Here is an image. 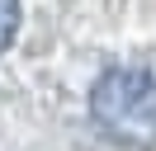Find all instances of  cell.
Returning a JSON list of instances; mask_svg holds the SVG:
<instances>
[{"mask_svg":"<svg viewBox=\"0 0 156 151\" xmlns=\"http://www.w3.org/2000/svg\"><path fill=\"white\" fill-rule=\"evenodd\" d=\"M90 123L118 146L156 142V76L147 66H109L90 85Z\"/></svg>","mask_w":156,"mask_h":151,"instance_id":"6da1fadb","label":"cell"},{"mask_svg":"<svg viewBox=\"0 0 156 151\" xmlns=\"http://www.w3.org/2000/svg\"><path fill=\"white\" fill-rule=\"evenodd\" d=\"M19 19H24V5H19V0H0V52L14 43V33H19Z\"/></svg>","mask_w":156,"mask_h":151,"instance_id":"7a4b0ae2","label":"cell"}]
</instances>
